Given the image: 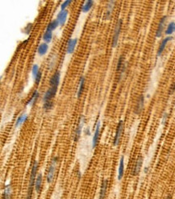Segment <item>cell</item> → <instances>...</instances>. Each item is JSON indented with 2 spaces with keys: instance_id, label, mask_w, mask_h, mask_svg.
<instances>
[{
  "instance_id": "4316f807",
  "label": "cell",
  "mask_w": 175,
  "mask_h": 199,
  "mask_svg": "<svg viewBox=\"0 0 175 199\" xmlns=\"http://www.w3.org/2000/svg\"><path fill=\"white\" fill-rule=\"evenodd\" d=\"M42 38L44 40V43L49 44L52 41V40H53V32H49V31L45 30V32H44Z\"/></svg>"
},
{
  "instance_id": "5bb4252c",
  "label": "cell",
  "mask_w": 175,
  "mask_h": 199,
  "mask_svg": "<svg viewBox=\"0 0 175 199\" xmlns=\"http://www.w3.org/2000/svg\"><path fill=\"white\" fill-rule=\"evenodd\" d=\"M61 80V73L60 71H56L53 73V75L51 77V79L49 81V84H50V87H55V88H58L59 84H60Z\"/></svg>"
},
{
  "instance_id": "d6a6232c",
  "label": "cell",
  "mask_w": 175,
  "mask_h": 199,
  "mask_svg": "<svg viewBox=\"0 0 175 199\" xmlns=\"http://www.w3.org/2000/svg\"><path fill=\"white\" fill-rule=\"evenodd\" d=\"M41 78H42V73L40 71V73H38L37 77L35 78V82L37 83V84L40 83V80H41Z\"/></svg>"
},
{
  "instance_id": "8d00e7d4",
  "label": "cell",
  "mask_w": 175,
  "mask_h": 199,
  "mask_svg": "<svg viewBox=\"0 0 175 199\" xmlns=\"http://www.w3.org/2000/svg\"><path fill=\"white\" fill-rule=\"evenodd\" d=\"M174 106H175V100H174Z\"/></svg>"
},
{
  "instance_id": "484cf974",
  "label": "cell",
  "mask_w": 175,
  "mask_h": 199,
  "mask_svg": "<svg viewBox=\"0 0 175 199\" xmlns=\"http://www.w3.org/2000/svg\"><path fill=\"white\" fill-rule=\"evenodd\" d=\"M28 119V115L26 114H20L19 116L17 118L16 121V124H15V127H18L21 125V124H23L24 122H26V120Z\"/></svg>"
},
{
  "instance_id": "f546056e",
  "label": "cell",
  "mask_w": 175,
  "mask_h": 199,
  "mask_svg": "<svg viewBox=\"0 0 175 199\" xmlns=\"http://www.w3.org/2000/svg\"><path fill=\"white\" fill-rule=\"evenodd\" d=\"M53 107V101H50V102H46V103H43V108H44L45 110H50Z\"/></svg>"
},
{
  "instance_id": "9a60e30c",
  "label": "cell",
  "mask_w": 175,
  "mask_h": 199,
  "mask_svg": "<svg viewBox=\"0 0 175 199\" xmlns=\"http://www.w3.org/2000/svg\"><path fill=\"white\" fill-rule=\"evenodd\" d=\"M69 16V12L68 10H64V11H60V12L58 14L57 19L59 22L60 26H64L67 21V18Z\"/></svg>"
},
{
  "instance_id": "9c48e42d",
  "label": "cell",
  "mask_w": 175,
  "mask_h": 199,
  "mask_svg": "<svg viewBox=\"0 0 175 199\" xmlns=\"http://www.w3.org/2000/svg\"><path fill=\"white\" fill-rule=\"evenodd\" d=\"M144 107H145V97L144 95H141L136 101V106L134 108V113L137 115L141 114V112L143 111Z\"/></svg>"
},
{
  "instance_id": "7c38bea8",
  "label": "cell",
  "mask_w": 175,
  "mask_h": 199,
  "mask_svg": "<svg viewBox=\"0 0 175 199\" xmlns=\"http://www.w3.org/2000/svg\"><path fill=\"white\" fill-rule=\"evenodd\" d=\"M84 124H85V118L84 116H81L80 119H79V124L77 127L76 130H75V135H74V141H78L80 138L81 135H82V131L83 127H84Z\"/></svg>"
},
{
  "instance_id": "1f68e13d",
  "label": "cell",
  "mask_w": 175,
  "mask_h": 199,
  "mask_svg": "<svg viewBox=\"0 0 175 199\" xmlns=\"http://www.w3.org/2000/svg\"><path fill=\"white\" fill-rule=\"evenodd\" d=\"M32 28H33V25H32V23H28V25L26 26L25 28H24V29H23V32H24V33H25V34L29 35V34H30V32H32Z\"/></svg>"
},
{
  "instance_id": "ac0fdd59",
  "label": "cell",
  "mask_w": 175,
  "mask_h": 199,
  "mask_svg": "<svg viewBox=\"0 0 175 199\" xmlns=\"http://www.w3.org/2000/svg\"><path fill=\"white\" fill-rule=\"evenodd\" d=\"M115 1H109L108 3H107V10L105 14H104V19H107V20H108L111 18V14H112V11L114 9V7H115Z\"/></svg>"
},
{
  "instance_id": "5b68a950",
  "label": "cell",
  "mask_w": 175,
  "mask_h": 199,
  "mask_svg": "<svg viewBox=\"0 0 175 199\" xmlns=\"http://www.w3.org/2000/svg\"><path fill=\"white\" fill-rule=\"evenodd\" d=\"M167 16H164L161 18L159 21V23H158V26H157V31H156V37L157 38H160L161 37L163 32H165V28H166V21H167Z\"/></svg>"
},
{
  "instance_id": "ba28073f",
  "label": "cell",
  "mask_w": 175,
  "mask_h": 199,
  "mask_svg": "<svg viewBox=\"0 0 175 199\" xmlns=\"http://www.w3.org/2000/svg\"><path fill=\"white\" fill-rule=\"evenodd\" d=\"M125 70H126V62L124 61V56H120L117 64V72L119 73L120 79L123 78V76L125 73Z\"/></svg>"
},
{
  "instance_id": "277c9868",
  "label": "cell",
  "mask_w": 175,
  "mask_h": 199,
  "mask_svg": "<svg viewBox=\"0 0 175 199\" xmlns=\"http://www.w3.org/2000/svg\"><path fill=\"white\" fill-rule=\"evenodd\" d=\"M124 124L123 120H120L116 127V131H115V137L113 140V145L114 146H118L120 142L121 137H122L123 132H124Z\"/></svg>"
},
{
  "instance_id": "44dd1931",
  "label": "cell",
  "mask_w": 175,
  "mask_h": 199,
  "mask_svg": "<svg viewBox=\"0 0 175 199\" xmlns=\"http://www.w3.org/2000/svg\"><path fill=\"white\" fill-rule=\"evenodd\" d=\"M42 181H43V176L41 173H38L36 178V181H35V190L37 191V193L39 194L41 190L42 187Z\"/></svg>"
},
{
  "instance_id": "ffe728a7",
  "label": "cell",
  "mask_w": 175,
  "mask_h": 199,
  "mask_svg": "<svg viewBox=\"0 0 175 199\" xmlns=\"http://www.w3.org/2000/svg\"><path fill=\"white\" fill-rule=\"evenodd\" d=\"M94 3L95 2L93 0H86L85 1V2L83 3L82 7L81 8V11L83 13H87L90 11V9L92 8L93 6H94Z\"/></svg>"
},
{
  "instance_id": "d6986e66",
  "label": "cell",
  "mask_w": 175,
  "mask_h": 199,
  "mask_svg": "<svg viewBox=\"0 0 175 199\" xmlns=\"http://www.w3.org/2000/svg\"><path fill=\"white\" fill-rule=\"evenodd\" d=\"M48 44L47 43H41L38 46V48H37V53H38V55L40 56V57H43L48 53Z\"/></svg>"
},
{
  "instance_id": "8fae6325",
  "label": "cell",
  "mask_w": 175,
  "mask_h": 199,
  "mask_svg": "<svg viewBox=\"0 0 175 199\" xmlns=\"http://www.w3.org/2000/svg\"><path fill=\"white\" fill-rule=\"evenodd\" d=\"M142 165H143V157H142V156H140L136 159V163L134 165L133 169H132V172H131L132 176H137L141 173Z\"/></svg>"
},
{
  "instance_id": "2e32d148",
  "label": "cell",
  "mask_w": 175,
  "mask_h": 199,
  "mask_svg": "<svg viewBox=\"0 0 175 199\" xmlns=\"http://www.w3.org/2000/svg\"><path fill=\"white\" fill-rule=\"evenodd\" d=\"M108 184H109L108 179H104L101 185V188H100V193H99V199L106 198L107 191V188H108Z\"/></svg>"
},
{
  "instance_id": "f1b7e54d",
  "label": "cell",
  "mask_w": 175,
  "mask_h": 199,
  "mask_svg": "<svg viewBox=\"0 0 175 199\" xmlns=\"http://www.w3.org/2000/svg\"><path fill=\"white\" fill-rule=\"evenodd\" d=\"M40 73V69H39V65L37 64H34L32 67V74L33 76V78H36L37 76V74Z\"/></svg>"
},
{
  "instance_id": "7a4b0ae2",
  "label": "cell",
  "mask_w": 175,
  "mask_h": 199,
  "mask_svg": "<svg viewBox=\"0 0 175 199\" xmlns=\"http://www.w3.org/2000/svg\"><path fill=\"white\" fill-rule=\"evenodd\" d=\"M123 20L121 19H119L117 23L115 24V29H114V33H113L112 40H111V46L112 48H115L119 42V38H120V33H121V29H122Z\"/></svg>"
},
{
  "instance_id": "30bf717a",
  "label": "cell",
  "mask_w": 175,
  "mask_h": 199,
  "mask_svg": "<svg viewBox=\"0 0 175 199\" xmlns=\"http://www.w3.org/2000/svg\"><path fill=\"white\" fill-rule=\"evenodd\" d=\"M173 39V37H172V36H170V37H166V38H164V39L161 40V44H160L159 45V48H158V49H157V57H161V56L162 55V53H163V52L165 51V49H166V46H167V44H168L170 41H171Z\"/></svg>"
},
{
  "instance_id": "4dcf8cb0",
  "label": "cell",
  "mask_w": 175,
  "mask_h": 199,
  "mask_svg": "<svg viewBox=\"0 0 175 199\" xmlns=\"http://www.w3.org/2000/svg\"><path fill=\"white\" fill-rule=\"evenodd\" d=\"M73 1L72 0H66V1H64L62 2V4L61 5V11H64V10H66V8L69 7V5L71 4Z\"/></svg>"
},
{
  "instance_id": "603a6c76",
  "label": "cell",
  "mask_w": 175,
  "mask_h": 199,
  "mask_svg": "<svg viewBox=\"0 0 175 199\" xmlns=\"http://www.w3.org/2000/svg\"><path fill=\"white\" fill-rule=\"evenodd\" d=\"M175 32V22L172 21L170 23H168V25L166 27V31H165V34L167 37H170L171 35L173 34Z\"/></svg>"
},
{
  "instance_id": "d4e9b609",
  "label": "cell",
  "mask_w": 175,
  "mask_h": 199,
  "mask_svg": "<svg viewBox=\"0 0 175 199\" xmlns=\"http://www.w3.org/2000/svg\"><path fill=\"white\" fill-rule=\"evenodd\" d=\"M58 26H60L59 22H58L57 19H53V20H52L50 23H48L46 30L47 31H49V32H53V31H54V30L58 28Z\"/></svg>"
},
{
  "instance_id": "e575fe53",
  "label": "cell",
  "mask_w": 175,
  "mask_h": 199,
  "mask_svg": "<svg viewBox=\"0 0 175 199\" xmlns=\"http://www.w3.org/2000/svg\"><path fill=\"white\" fill-rule=\"evenodd\" d=\"M166 199H172V196H171L170 194H169L167 197H166Z\"/></svg>"
},
{
  "instance_id": "3957f363",
  "label": "cell",
  "mask_w": 175,
  "mask_h": 199,
  "mask_svg": "<svg viewBox=\"0 0 175 199\" xmlns=\"http://www.w3.org/2000/svg\"><path fill=\"white\" fill-rule=\"evenodd\" d=\"M58 156H55L53 157V160H52V163H51L50 166H49V169H48V173H47V182L48 183H52L53 178H54V176H55V173H56V169H57V165H58Z\"/></svg>"
},
{
  "instance_id": "7402d4cb",
  "label": "cell",
  "mask_w": 175,
  "mask_h": 199,
  "mask_svg": "<svg viewBox=\"0 0 175 199\" xmlns=\"http://www.w3.org/2000/svg\"><path fill=\"white\" fill-rule=\"evenodd\" d=\"M12 195V185H7L5 186L3 194H2V199H11Z\"/></svg>"
},
{
  "instance_id": "8992f818",
  "label": "cell",
  "mask_w": 175,
  "mask_h": 199,
  "mask_svg": "<svg viewBox=\"0 0 175 199\" xmlns=\"http://www.w3.org/2000/svg\"><path fill=\"white\" fill-rule=\"evenodd\" d=\"M58 88H55V87H49L43 96V103L53 101L54 97L56 96L57 92H58Z\"/></svg>"
},
{
  "instance_id": "e0dca14e",
  "label": "cell",
  "mask_w": 175,
  "mask_h": 199,
  "mask_svg": "<svg viewBox=\"0 0 175 199\" xmlns=\"http://www.w3.org/2000/svg\"><path fill=\"white\" fill-rule=\"evenodd\" d=\"M124 175V156H121L118 169V180L121 181Z\"/></svg>"
},
{
  "instance_id": "52a82bcc",
  "label": "cell",
  "mask_w": 175,
  "mask_h": 199,
  "mask_svg": "<svg viewBox=\"0 0 175 199\" xmlns=\"http://www.w3.org/2000/svg\"><path fill=\"white\" fill-rule=\"evenodd\" d=\"M100 128H101V122L97 121V124L95 125V131L93 135L92 140V147L93 148H95L99 144V138H100Z\"/></svg>"
},
{
  "instance_id": "4fadbf2b",
  "label": "cell",
  "mask_w": 175,
  "mask_h": 199,
  "mask_svg": "<svg viewBox=\"0 0 175 199\" xmlns=\"http://www.w3.org/2000/svg\"><path fill=\"white\" fill-rule=\"evenodd\" d=\"M77 44H78V39L77 38H70V39H69V40L67 42L66 48H65L67 54L74 53L75 48H76L77 46Z\"/></svg>"
},
{
  "instance_id": "6da1fadb",
  "label": "cell",
  "mask_w": 175,
  "mask_h": 199,
  "mask_svg": "<svg viewBox=\"0 0 175 199\" xmlns=\"http://www.w3.org/2000/svg\"><path fill=\"white\" fill-rule=\"evenodd\" d=\"M37 170H38V162L37 160H35L33 165H32V171H31L30 179H29V184H28V195H27V199L32 198V191L33 188L35 187V181L37 178Z\"/></svg>"
},
{
  "instance_id": "83f0119b",
  "label": "cell",
  "mask_w": 175,
  "mask_h": 199,
  "mask_svg": "<svg viewBox=\"0 0 175 199\" xmlns=\"http://www.w3.org/2000/svg\"><path fill=\"white\" fill-rule=\"evenodd\" d=\"M84 87H85V78L82 76L80 78V82H79V87L78 89V97H80L83 93L84 90Z\"/></svg>"
},
{
  "instance_id": "836d02e7",
  "label": "cell",
  "mask_w": 175,
  "mask_h": 199,
  "mask_svg": "<svg viewBox=\"0 0 175 199\" xmlns=\"http://www.w3.org/2000/svg\"><path fill=\"white\" fill-rule=\"evenodd\" d=\"M175 91V83H173L171 85L170 88V91H169V94H173Z\"/></svg>"
},
{
  "instance_id": "cb8c5ba5",
  "label": "cell",
  "mask_w": 175,
  "mask_h": 199,
  "mask_svg": "<svg viewBox=\"0 0 175 199\" xmlns=\"http://www.w3.org/2000/svg\"><path fill=\"white\" fill-rule=\"evenodd\" d=\"M39 98V92L37 91V90H34V92L32 93V96L29 99V100L27 102V106H32L34 105V103H36Z\"/></svg>"
},
{
  "instance_id": "d590c367",
  "label": "cell",
  "mask_w": 175,
  "mask_h": 199,
  "mask_svg": "<svg viewBox=\"0 0 175 199\" xmlns=\"http://www.w3.org/2000/svg\"><path fill=\"white\" fill-rule=\"evenodd\" d=\"M148 171H149V169H148V168H145V173H147Z\"/></svg>"
}]
</instances>
